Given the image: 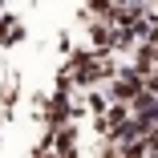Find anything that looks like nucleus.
I'll list each match as a JSON object with an SVG mask.
<instances>
[{"instance_id":"obj_1","label":"nucleus","mask_w":158,"mask_h":158,"mask_svg":"<svg viewBox=\"0 0 158 158\" xmlns=\"http://www.w3.org/2000/svg\"><path fill=\"white\" fill-rule=\"evenodd\" d=\"M110 89H114V102H134L146 85H142V73L138 69H126V73H114L110 77Z\"/></svg>"},{"instance_id":"obj_4","label":"nucleus","mask_w":158,"mask_h":158,"mask_svg":"<svg viewBox=\"0 0 158 158\" xmlns=\"http://www.w3.org/2000/svg\"><path fill=\"white\" fill-rule=\"evenodd\" d=\"M20 37H24L20 20H12V16H4V20H0V41H4V45H16Z\"/></svg>"},{"instance_id":"obj_2","label":"nucleus","mask_w":158,"mask_h":158,"mask_svg":"<svg viewBox=\"0 0 158 158\" xmlns=\"http://www.w3.org/2000/svg\"><path fill=\"white\" fill-rule=\"evenodd\" d=\"M69 89H57V98H49L45 102V118H49V126H61V122H69V114H73V102L65 98Z\"/></svg>"},{"instance_id":"obj_3","label":"nucleus","mask_w":158,"mask_h":158,"mask_svg":"<svg viewBox=\"0 0 158 158\" xmlns=\"http://www.w3.org/2000/svg\"><path fill=\"white\" fill-rule=\"evenodd\" d=\"M77 130H73V122H61V126H53V150L57 154H77Z\"/></svg>"}]
</instances>
